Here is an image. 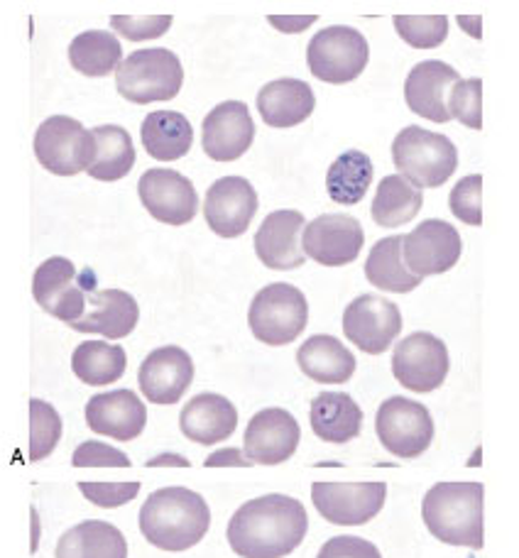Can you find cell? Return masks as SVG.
<instances>
[{
    "label": "cell",
    "mask_w": 519,
    "mask_h": 558,
    "mask_svg": "<svg viewBox=\"0 0 519 558\" xmlns=\"http://www.w3.org/2000/svg\"><path fill=\"white\" fill-rule=\"evenodd\" d=\"M62 438V416L52 404L43 400H29V461H43L55 451Z\"/></svg>",
    "instance_id": "37"
},
{
    "label": "cell",
    "mask_w": 519,
    "mask_h": 558,
    "mask_svg": "<svg viewBox=\"0 0 519 558\" xmlns=\"http://www.w3.org/2000/svg\"><path fill=\"white\" fill-rule=\"evenodd\" d=\"M94 133L69 116H52L37 128L35 157L47 172L74 177L94 162Z\"/></svg>",
    "instance_id": "9"
},
{
    "label": "cell",
    "mask_w": 519,
    "mask_h": 558,
    "mask_svg": "<svg viewBox=\"0 0 519 558\" xmlns=\"http://www.w3.org/2000/svg\"><path fill=\"white\" fill-rule=\"evenodd\" d=\"M371 59L363 33L348 25H331L316 33L306 47V64L318 82L348 84L363 74Z\"/></svg>",
    "instance_id": "8"
},
{
    "label": "cell",
    "mask_w": 519,
    "mask_h": 558,
    "mask_svg": "<svg viewBox=\"0 0 519 558\" xmlns=\"http://www.w3.org/2000/svg\"><path fill=\"white\" fill-rule=\"evenodd\" d=\"M402 331V314L395 302L377 294L355 296L343 312V333L367 355H381Z\"/></svg>",
    "instance_id": "13"
},
{
    "label": "cell",
    "mask_w": 519,
    "mask_h": 558,
    "mask_svg": "<svg viewBox=\"0 0 519 558\" xmlns=\"http://www.w3.org/2000/svg\"><path fill=\"white\" fill-rule=\"evenodd\" d=\"M206 468H224V465H238V468H251L253 461L248 456H243V451L238 448H224V451L212 453L204 461Z\"/></svg>",
    "instance_id": "45"
},
{
    "label": "cell",
    "mask_w": 519,
    "mask_h": 558,
    "mask_svg": "<svg viewBox=\"0 0 519 558\" xmlns=\"http://www.w3.org/2000/svg\"><path fill=\"white\" fill-rule=\"evenodd\" d=\"M255 140V123L248 106L241 101L218 104L212 113L204 118V153L214 162H236Z\"/></svg>",
    "instance_id": "21"
},
{
    "label": "cell",
    "mask_w": 519,
    "mask_h": 558,
    "mask_svg": "<svg viewBox=\"0 0 519 558\" xmlns=\"http://www.w3.org/2000/svg\"><path fill=\"white\" fill-rule=\"evenodd\" d=\"M316 558H383L377 546L361 536H334L328 539Z\"/></svg>",
    "instance_id": "44"
},
{
    "label": "cell",
    "mask_w": 519,
    "mask_h": 558,
    "mask_svg": "<svg viewBox=\"0 0 519 558\" xmlns=\"http://www.w3.org/2000/svg\"><path fill=\"white\" fill-rule=\"evenodd\" d=\"M458 82H461V76L451 64L438 62V59H426V62L417 64L405 82L409 111L432 123L454 121L451 111H448V98H451Z\"/></svg>",
    "instance_id": "20"
},
{
    "label": "cell",
    "mask_w": 519,
    "mask_h": 558,
    "mask_svg": "<svg viewBox=\"0 0 519 558\" xmlns=\"http://www.w3.org/2000/svg\"><path fill=\"white\" fill-rule=\"evenodd\" d=\"M86 424L94 434L111 436L116 441H135L145 432L147 410L130 390L96 395L86 404Z\"/></svg>",
    "instance_id": "23"
},
{
    "label": "cell",
    "mask_w": 519,
    "mask_h": 558,
    "mask_svg": "<svg viewBox=\"0 0 519 558\" xmlns=\"http://www.w3.org/2000/svg\"><path fill=\"white\" fill-rule=\"evenodd\" d=\"M385 483H314L312 500L326 522L338 526H363L385 507Z\"/></svg>",
    "instance_id": "12"
},
{
    "label": "cell",
    "mask_w": 519,
    "mask_h": 558,
    "mask_svg": "<svg viewBox=\"0 0 519 558\" xmlns=\"http://www.w3.org/2000/svg\"><path fill=\"white\" fill-rule=\"evenodd\" d=\"M448 111L451 118L461 121L471 131L483 128V82L481 78H461L454 86L451 98H448Z\"/></svg>",
    "instance_id": "39"
},
{
    "label": "cell",
    "mask_w": 519,
    "mask_h": 558,
    "mask_svg": "<svg viewBox=\"0 0 519 558\" xmlns=\"http://www.w3.org/2000/svg\"><path fill=\"white\" fill-rule=\"evenodd\" d=\"M79 490L96 507L113 510V507H123L130 500H135L140 483H79Z\"/></svg>",
    "instance_id": "42"
},
{
    "label": "cell",
    "mask_w": 519,
    "mask_h": 558,
    "mask_svg": "<svg viewBox=\"0 0 519 558\" xmlns=\"http://www.w3.org/2000/svg\"><path fill=\"white\" fill-rule=\"evenodd\" d=\"M397 35L414 49H434L448 37L446 15H397Z\"/></svg>",
    "instance_id": "38"
},
{
    "label": "cell",
    "mask_w": 519,
    "mask_h": 558,
    "mask_svg": "<svg viewBox=\"0 0 519 558\" xmlns=\"http://www.w3.org/2000/svg\"><path fill=\"white\" fill-rule=\"evenodd\" d=\"M194 380V361L184 348L162 345L137 371L140 392L153 404H177Z\"/></svg>",
    "instance_id": "18"
},
{
    "label": "cell",
    "mask_w": 519,
    "mask_h": 558,
    "mask_svg": "<svg viewBox=\"0 0 519 558\" xmlns=\"http://www.w3.org/2000/svg\"><path fill=\"white\" fill-rule=\"evenodd\" d=\"M304 216L299 211H273L255 233V253L269 270H297L304 265V247L299 235L304 231Z\"/></svg>",
    "instance_id": "22"
},
{
    "label": "cell",
    "mask_w": 519,
    "mask_h": 558,
    "mask_svg": "<svg viewBox=\"0 0 519 558\" xmlns=\"http://www.w3.org/2000/svg\"><path fill=\"white\" fill-rule=\"evenodd\" d=\"M184 84V69L179 57L165 47L137 49L123 59L116 72V88L125 101L147 106L172 101Z\"/></svg>",
    "instance_id": "5"
},
{
    "label": "cell",
    "mask_w": 519,
    "mask_h": 558,
    "mask_svg": "<svg viewBox=\"0 0 519 558\" xmlns=\"http://www.w3.org/2000/svg\"><path fill=\"white\" fill-rule=\"evenodd\" d=\"M69 62L84 76H108L123 64V49L108 29H86L69 45Z\"/></svg>",
    "instance_id": "35"
},
{
    "label": "cell",
    "mask_w": 519,
    "mask_h": 558,
    "mask_svg": "<svg viewBox=\"0 0 519 558\" xmlns=\"http://www.w3.org/2000/svg\"><path fill=\"white\" fill-rule=\"evenodd\" d=\"M458 25H461L471 37H481V17L478 15H461L458 17Z\"/></svg>",
    "instance_id": "48"
},
{
    "label": "cell",
    "mask_w": 519,
    "mask_h": 558,
    "mask_svg": "<svg viewBox=\"0 0 519 558\" xmlns=\"http://www.w3.org/2000/svg\"><path fill=\"white\" fill-rule=\"evenodd\" d=\"M363 226L348 214H324L306 223L302 247L304 255L324 267H343L358 260L363 251Z\"/></svg>",
    "instance_id": "16"
},
{
    "label": "cell",
    "mask_w": 519,
    "mask_h": 558,
    "mask_svg": "<svg viewBox=\"0 0 519 558\" xmlns=\"http://www.w3.org/2000/svg\"><path fill=\"white\" fill-rule=\"evenodd\" d=\"M299 438H302V432H299L297 418L279 407H273V410L257 412L248 422L243 448L253 463L279 465L294 456Z\"/></svg>",
    "instance_id": "19"
},
{
    "label": "cell",
    "mask_w": 519,
    "mask_h": 558,
    "mask_svg": "<svg viewBox=\"0 0 519 558\" xmlns=\"http://www.w3.org/2000/svg\"><path fill=\"white\" fill-rule=\"evenodd\" d=\"M257 214V192L243 177H221L208 186L204 218L221 238H241Z\"/></svg>",
    "instance_id": "17"
},
{
    "label": "cell",
    "mask_w": 519,
    "mask_h": 558,
    "mask_svg": "<svg viewBox=\"0 0 519 558\" xmlns=\"http://www.w3.org/2000/svg\"><path fill=\"white\" fill-rule=\"evenodd\" d=\"M111 27L130 43L162 37L172 27V15H113Z\"/></svg>",
    "instance_id": "41"
},
{
    "label": "cell",
    "mask_w": 519,
    "mask_h": 558,
    "mask_svg": "<svg viewBox=\"0 0 519 558\" xmlns=\"http://www.w3.org/2000/svg\"><path fill=\"white\" fill-rule=\"evenodd\" d=\"M94 162L86 169L88 177L98 182H118L135 167L133 137L121 125L94 128Z\"/></svg>",
    "instance_id": "31"
},
{
    "label": "cell",
    "mask_w": 519,
    "mask_h": 558,
    "mask_svg": "<svg viewBox=\"0 0 519 558\" xmlns=\"http://www.w3.org/2000/svg\"><path fill=\"white\" fill-rule=\"evenodd\" d=\"M483 483H436L426 493L422 517L434 539L483 549Z\"/></svg>",
    "instance_id": "3"
},
{
    "label": "cell",
    "mask_w": 519,
    "mask_h": 558,
    "mask_svg": "<svg viewBox=\"0 0 519 558\" xmlns=\"http://www.w3.org/2000/svg\"><path fill=\"white\" fill-rule=\"evenodd\" d=\"M140 322V306L123 289H101L92 292L86 302V314L82 322L72 324L79 333H101L111 341L125 338L135 331Z\"/></svg>",
    "instance_id": "25"
},
{
    "label": "cell",
    "mask_w": 519,
    "mask_h": 558,
    "mask_svg": "<svg viewBox=\"0 0 519 558\" xmlns=\"http://www.w3.org/2000/svg\"><path fill=\"white\" fill-rule=\"evenodd\" d=\"M375 432L389 453L412 461L432 446L434 418L424 404L407 397H389L377 410Z\"/></svg>",
    "instance_id": "10"
},
{
    "label": "cell",
    "mask_w": 519,
    "mask_h": 558,
    "mask_svg": "<svg viewBox=\"0 0 519 558\" xmlns=\"http://www.w3.org/2000/svg\"><path fill=\"white\" fill-rule=\"evenodd\" d=\"M72 463L76 468H130V458L101 441H86L74 451Z\"/></svg>",
    "instance_id": "43"
},
{
    "label": "cell",
    "mask_w": 519,
    "mask_h": 558,
    "mask_svg": "<svg viewBox=\"0 0 519 558\" xmlns=\"http://www.w3.org/2000/svg\"><path fill=\"white\" fill-rule=\"evenodd\" d=\"M316 23L314 15H273L269 17V25H275L279 33H287V35H297V33H304L306 27H312Z\"/></svg>",
    "instance_id": "46"
},
{
    "label": "cell",
    "mask_w": 519,
    "mask_h": 558,
    "mask_svg": "<svg viewBox=\"0 0 519 558\" xmlns=\"http://www.w3.org/2000/svg\"><path fill=\"white\" fill-rule=\"evenodd\" d=\"M463 241L454 226L429 218L412 233L402 235V257L407 270L417 277L444 275L461 260Z\"/></svg>",
    "instance_id": "15"
},
{
    "label": "cell",
    "mask_w": 519,
    "mask_h": 558,
    "mask_svg": "<svg viewBox=\"0 0 519 558\" xmlns=\"http://www.w3.org/2000/svg\"><path fill=\"white\" fill-rule=\"evenodd\" d=\"M422 189L414 186L402 174H389L383 179L381 186H377L371 214L377 226L397 228L414 221L417 214L422 211Z\"/></svg>",
    "instance_id": "33"
},
{
    "label": "cell",
    "mask_w": 519,
    "mask_h": 558,
    "mask_svg": "<svg viewBox=\"0 0 519 558\" xmlns=\"http://www.w3.org/2000/svg\"><path fill=\"white\" fill-rule=\"evenodd\" d=\"M212 526L206 500L186 487H162L140 507V532L162 551H186L204 539Z\"/></svg>",
    "instance_id": "2"
},
{
    "label": "cell",
    "mask_w": 519,
    "mask_h": 558,
    "mask_svg": "<svg viewBox=\"0 0 519 558\" xmlns=\"http://www.w3.org/2000/svg\"><path fill=\"white\" fill-rule=\"evenodd\" d=\"M125 365L123 348L106 341H86L76 345L72 355L74 375L92 387L118 383L125 375Z\"/></svg>",
    "instance_id": "36"
},
{
    "label": "cell",
    "mask_w": 519,
    "mask_h": 558,
    "mask_svg": "<svg viewBox=\"0 0 519 558\" xmlns=\"http://www.w3.org/2000/svg\"><path fill=\"white\" fill-rule=\"evenodd\" d=\"M365 277L373 287L393 294L414 292L422 284V277L409 272L402 260V235H389L373 245L365 263Z\"/></svg>",
    "instance_id": "32"
},
{
    "label": "cell",
    "mask_w": 519,
    "mask_h": 558,
    "mask_svg": "<svg viewBox=\"0 0 519 558\" xmlns=\"http://www.w3.org/2000/svg\"><path fill=\"white\" fill-rule=\"evenodd\" d=\"M309 322L306 296L287 282H273L255 294L248 324L260 343L287 345L294 343Z\"/></svg>",
    "instance_id": "6"
},
{
    "label": "cell",
    "mask_w": 519,
    "mask_h": 558,
    "mask_svg": "<svg viewBox=\"0 0 519 558\" xmlns=\"http://www.w3.org/2000/svg\"><path fill=\"white\" fill-rule=\"evenodd\" d=\"M57 558H128V542L118 526L88 520L72 526L57 542Z\"/></svg>",
    "instance_id": "30"
},
{
    "label": "cell",
    "mask_w": 519,
    "mask_h": 558,
    "mask_svg": "<svg viewBox=\"0 0 519 558\" xmlns=\"http://www.w3.org/2000/svg\"><path fill=\"white\" fill-rule=\"evenodd\" d=\"M149 468H159V465H179V468H189L192 463L186 461L184 456H174V453H162V456H155L153 461H147Z\"/></svg>",
    "instance_id": "47"
},
{
    "label": "cell",
    "mask_w": 519,
    "mask_h": 558,
    "mask_svg": "<svg viewBox=\"0 0 519 558\" xmlns=\"http://www.w3.org/2000/svg\"><path fill=\"white\" fill-rule=\"evenodd\" d=\"M393 162L397 172L414 186L436 189L456 172L458 149L446 135L407 125L393 143Z\"/></svg>",
    "instance_id": "4"
},
{
    "label": "cell",
    "mask_w": 519,
    "mask_h": 558,
    "mask_svg": "<svg viewBox=\"0 0 519 558\" xmlns=\"http://www.w3.org/2000/svg\"><path fill=\"white\" fill-rule=\"evenodd\" d=\"M309 517L289 495H263L241 505L228 522V544L241 558H285L304 542Z\"/></svg>",
    "instance_id": "1"
},
{
    "label": "cell",
    "mask_w": 519,
    "mask_h": 558,
    "mask_svg": "<svg viewBox=\"0 0 519 558\" xmlns=\"http://www.w3.org/2000/svg\"><path fill=\"white\" fill-rule=\"evenodd\" d=\"M297 363L309 380L343 385L355 373V355L334 336H312L299 345Z\"/></svg>",
    "instance_id": "27"
},
{
    "label": "cell",
    "mask_w": 519,
    "mask_h": 558,
    "mask_svg": "<svg viewBox=\"0 0 519 558\" xmlns=\"http://www.w3.org/2000/svg\"><path fill=\"white\" fill-rule=\"evenodd\" d=\"M448 348L434 333L417 331L395 345L393 375L409 392H434L446 383Z\"/></svg>",
    "instance_id": "11"
},
{
    "label": "cell",
    "mask_w": 519,
    "mask_h": 558,
    "mask_svg": "<svg viewBox=\"0 0 519 558\" xmlns=\"http://www.w3.org/2000/svg\"><path fill=\"white\" fill-rule=\"evenodd\" d=\"M238 426V410L224 395L204 392L186 402L179 414V428L189 441L214 446L231 438Z\"/></svg>",
    "instance_id": "24"
},
{
    "label": "cell",
    "mask_w": 519,
    "mask_h": 558,
    "mask_svg": "<svg viewBox=\"0 0 519 558\" xmlns=\"http://www.w3.org/2000/svg\"><path fill=\"white\" fill-rule=\"evenodd\" d=\"M483 177L481 174H468L461 182L454 186L448 204H451V214L463 221L466 226H483Z\"/></svg>",
    "instance_id": "40"
},
{
    "label": "cell",
    "mask_w": 519,
    "mask_h": 558,
    "mask_svg": "<svg viewBox=\"0 0 519 558\" xmlns=\"http://www.w3.org/2000/svg\"><path fill=\"white\" fill-rule=\"evenodd\" d=\"M145 153L159 162H174L189 155L194 145V128L177 111H153L140 125Z\"/></svg>",
    "instance_id": "29"
},
{
    "label": "cell",
    "mask_w": 519,
    "mask_h": 558,
    "mask_svg": "<svg viewBox=\"0 0 519 558\" xmlns=\"http://www.w3.org/2000/svg\"><path fill=\"white\" fill-rule=\"evenodd\" d=\"M316 98L312 86L299 78H277L257 94V111L269 128H294L314 113Z\"/></svg>",
    "instance_id": "26"
},
{
    "label": "cell",
    "mask_w": 519,
    "mask_h": 558,
    "mask_svg": "<svg viewBox=\"0 0 519 558\" xmlns=\"http://www.w3.org/2000/svg\"><path fill=\"white\" fill-rule=\"evenodd\" d=\"M92 292H96L94 270L79 272L67 257H49L33 277L35 302L67 326L82 322Z\"/></svg>",
    "instance_id": "7"
},
{
    "label": "cell",
    "mask_w": 519,
    "mask_h": 558,
    "mask_svg": "<svg viewBox=\"0 0 519 558\" xmlns=\"http://www.w3.org/2000/svg\"><path fill=\"white\" fill-rule=\"evenodd\" d=\"M309 418H312L314 434L328 444L353 441L363 428V410L346 392L316 395Z\"/></svg>",
    "instance_id": "28"
},
{
    "label": "cell",
    "mask_w": 519,
    "mask_h": 558,
    "mask_svg": "<svg viewBox=\"0 0 519 558\" xmlns=\"http://www.w3.org/2000/svg\"><path fill=\"white\" fill-rule=\"evenodd\" d=\"M373 159L367 157L363 149H346L336 162L328 167L326 174V192L341 206H355L361 204L367 186L373 184Z\"/></svg>",
    "instance_id": "34"
},
{
    "label": "cell",
    "mask_w": 519,
    "mask_h": 558,
    "mask_svg": "<svg viewBox=\"0 0 519 558\" xmlns=\"http://www.w3.org/2000/svg\"><path fill=\"white\" fill-rule=\"evenodd\" d=\"M140 202L159 223L186 226L198 211V194L184 174L167 167H155L140 177Z\"/></svg>",
    "instance_id": "14"
}]
</instances>
